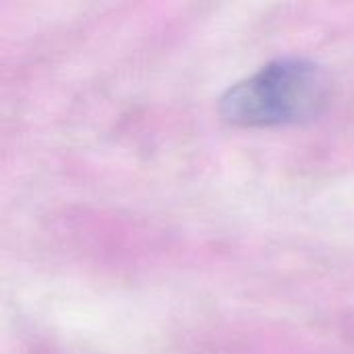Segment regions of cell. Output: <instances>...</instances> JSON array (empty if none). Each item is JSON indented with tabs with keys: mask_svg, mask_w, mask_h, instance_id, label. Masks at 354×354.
<instances>
[{
	"mask_svg": "<svg viewBox=\"0 0 354 354\" xmlns=\"http://www.w3.org/2000/svg\"><path fill=\"white\" fill-rule=\"evenodd\" d=\"M332 100L328 71L299 56L263 64L220 97V116L234 127L270 129L317 118Z\"/></svg>",
	"mask_w": 354,
	"mask_h": 354,
	"instance_id": "obj_1",
	"label": "cell"
}]
</instances>
